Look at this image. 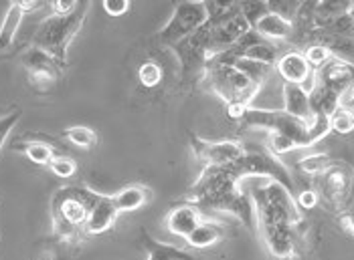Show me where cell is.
Instances as JSON below:
<instances>
[{
	"label": "cell",
	"instance_id": "23",
	"mask_svg": "<svg viewBox=\"0 0 354 260\" xmlns=\"http://www.w3.org/2000/svg\"><path fill=\"white\" fill-rule=\"evenodd\" d=\"M27 12L23 10L21 2H12L2 19V25H0V51H6L12 43H15V37L19 32V26L23 23V17Z\"/></svg>",
	"mask_w": 354,
	"mask_h": 260
},
{
	"label": "cell",
	"instance_id": "18",
	"mask_svg": "<svg viewBox=\"0 0 354 260\" xmlns=\"http://www.w3.org/2000/svg\"><path fill=\"white\" fill-rule=\"evenodd\" d=\"M111 198H113L118 212L126 214V212H136L142 206H146L152 198V192H150V188H146L142 183H132V186H126L124 190H120L118 194H113Z\"/></svg>",
	"mask_w": 354,
	"mask_h": 260
},
{
	"label": "cell",
	"instance_id": "21",
	"mask_svg": "<svg viewBox=\"0 0 354 260\" xmlns=\"http://www.w3.org/2000/svg\"><path fill=\"white\" fill-rule=\"evenodd\" d=\"M223 238H225V226L217 220H205L203 218V222L185 240L191 248H211L217 242H221Z\"/></svg>",
	"mask_w": 354,
	"mask_h": 260
},
{
	"label": "cell",
	"instance_id": "13",
	"mask_svg": "<svg viewBox=\"0 0 354 260\" xmlns=\"http://www.w3.org/2000/svg\"><path fill=\"white\" fill-rule=\"evenodd\" d=\"M296 230L294 226H273L259 230L270 254L279 260H292L296 257Z\"/></svg>",
	"mask_w": 354,
	"mask_h": 260
},
{
	"label": "cell",
	"instance_id": "41",
	"mask_svg": "<svg viewBox=\"0 0 354 260\" xmlns=\"http://www.w3.org/2000/svg\"><path fill=\"white\" fill-rule=\"evenodd\" d=\"M351 19H353V23H354V4H353V8H351Z\"/></svg>",
	"mask_w": 354,
	"mask_h": 260
},
{
	"label": "cell",
	"instance_id": "22",
	"mask_svg": "<svg viewBox=\"0 0 354 260\" xmlns=\"http://www.w3.org/2000/svg\"><path fill=\"white\" fill-rule=\"evenodd\" d=\"M308 97H310V109H312V115H324V117H330L338 107H340V101L342 97L336 95L334 91H330L326 87L314 83L312 89L308 91Z\"/></svg>",
	"mask_w": 354,
	"mask_h": 260
},
{
	"label": "cell",
	"instance_id": "34",
	"mask_svg": "<svg viewBox=\"0 0 354 260\" xmlns=\"http://www.w3.org/2000/svg\"><path fill=\"white\" fill-rule=\"evenodd\" d=\"M239 10H241L243 19L249 23V26L253 28L263 14L270 12V6H268V2H241Z\"/></svg>",
	"mask_w": 354,
	"mask_h": 260
},
{
	"label": "cell",
	"instance_id": "2",
	"mask_svg": "<svg viewBox=\"0 0 354 260\" xmlns=\"http://www.w3.org/2000/svg\"><path fill=\"white\" fill-rule=\"evenodd\" d=\"M251 186L243 188L251 198L255 212V228L266 230L273 226H294L300 228L304 218L296 204V198L281 183L268 178H249Z\"/></svg>",
	"mask_w": 354,
	"mask_h": 260
},
{
	"label": "cell",
	"instance_id": "14",
	"mask_svg": "<svg viewBox=\"0 0 354 260\" xmlns=\"http://www.w3.org/2000/svg\"><path fill=\"white\" fill-rule=\"evenodd\" d=\"M203 212L196 208L191 202H183L174 208H170V212L166 214V228L168 232H172L174 236H180V238H187L191 234L192 230L203 222Z\"/></svg>",
	"mask_w": 354,
	"mask_h": 260
},
{
	"label": "cell",
	"instance_id": "12",
	"mask_svg": "<svg viewBox=\"0 0 354 260\" xmlns=\"http://www.w3.org/2000/svg\"><path fill=\"white\" fill-rule=\"evenodd\" d=\"M314 83L344 97V93L354 87V63L342 57H332L326 65L314 71Z\"/></svg>",
	"mask_w": 354,
	"mask_h": 260
},
{
	"label": "cell",
	"instance_id": "28",
	"mask_svg": "<svg viewBox=\"0 0 354 260\" xmlns=\"http://www.w3.org/2000/svg\"><path fill=\"white\" fill-rule=\"evenodd\" d=\"M67 139L75 146V148H82V150H93L97 146V135L91 128H85V126H73V128H67L65 131Z\"/></svg>",
	"mask_w": 354,
	"mask_h": 260
},
{
	"label": "cell",
	"instance_id": "15",
	"mask_svg": "<svg viewBox=\"0 0 354 260\" xmlns=\"http://www.w3.org/2000/svg\"><path fill=\"white\" fill-rule=\"evenodd\" d=\"M118 216H120V212L113 204V198L106 196V194H100L97 202L91 206L89 214H87V222H85L83 230L87 234H102L115 224Z\"/></svg>",
	"mask_w": 354,
	"mask_h": 260
},
{
	"label": "cell",
	"instance_id": "19",
	"mask_svg": "<svg viewBox=\"0 0 354 260\" xmlns=\"http://www.w3.org/2000/svg\"><path fill=\"white\" fill-rule=\"evenodd\" d=\"M140 242L148 252V260H198L189 250H183L178 246L160 242V240L152 238L148 232L140 234Z\"/></svg>",
	"mask_w": 354,
	"mask_h": 260
},
{
	"label": "cell",
	"instance_id": "24",
	"mask_svg": "<svg viewBox=\"0 0 354 260\" xmlns=\"http://www.w3.org/2000/svg\"><path fill=\"white\" fill-rule=\"evenodd\" d=\"M239 73H243L251 83H255L257 87H263V83L270 79L272 75V67L270 65H263V63H257V61H251L245 57H239L231 63Z\"/></svg>",
	"mask_w": 354,
	"mask_h": 260
},
{
	"label": "cell",
	"instance_id": "32",
	"mask_svg": "<svg viewBox=\"0 0 354 260\" xmlns=\"http://www.w3.org/2000/svg\"><path fill=\"white\" fill-rule=\"evenodd\" d=\"M294 150H298V146L290 137H286L281 133H275V131H270V137H268V152L270 154L277 157L288 154V152H294Z\"/></svg>",
	"mask_w": 354,
	"mask_h": 260
},
{
	"label": "cell",
	"instance_id": "36",
	"mask_svg": "<svg viewBox=\"0 0 354 260\" xmlns=\"http://www.w3.org/2000/svg\"><path fill=\"white\" fill-rule=\"evenodd\" d=\"M19 119H21V111H12V113L0 117V150L6 141V137L10 135V131L15 130V126L19 123Z\"/></svg>",
	"mask_w": 354,
	"mask_h": 260
},
{
	"label": "cell",
	"instance_id": "5",
	"mask_svg": "<svg viewBox=\"0 0 354 260\" xmlns=\"http://www.w3.org/2000/svg\"><path fill=\"white\" fill-rule=\"evenodd\" d=\"M203 81L207 83V87L217 95L218 99L225 101V107L227 105L251 107V101L255 99V95L261 89L255 83H251L243 73H239L233 65L211 63L205 69Z\"/></svg>",
	"mask_w": 354,
	"mask_h": 260
},
{
	"label": "cell",
	"instance_id": "27",
	"mask_svg": "<svg viewBox=\"0 0 354 260\" xmlns=\"http://www.w3.org/2000/svg\"><path fill=\"white\" fill-rule=\"evenodd\" d=\"M330 131L338 135H348L354 131V111L340 105L332 115H330Z\"/></svg>",
	"mask_w": 354,
	"mask_h": 260
},
{
	"label": "cell",
	"instance_id": "35",
	"mask_svg": "<svg viewBox=\"0 0 354 260\" xmlns=\"http://www.w3.org/2000/svg\"><path fill=\"white\" fill-rule=\"evenodd\" d=\"M270 10L275 12L277 17L286 19L288 23H294L296 14H298V8H300V2H288V0H270L268 2Z\"/></svg>",
	"mask_w": 354,
	"mask_h": 260
},
{
	"label": "cell",
	"instance_id": "20",
	"mask_svg": "<svg viewBox=\"0 0 354 260\" xmlns=\"http://www.w3.org/2000/svg\"><path fill=\"white\" fill-rule=\"evenodd\" d=\"M253 30L259 34V37H263L266 41H288V39H292V32H294V26L292 23H288L286 19H281V17H277L275 12H268V14H263L255 26H253Z\"/></svg>",
	"mask_w": 354,
	"mask_h": 260
},
{
	"label": "cell",
	"instance_id": "30",
	"mask_svg": "<svg viewBox=\"0 0 354 260\" xmlns=\"http://www.w3.org/2000/svg\"><path fill=\"white\" fill-rule=\"evenodd\" d=\"M138 79H140V83L144 85V87H156V85H160V81H162V69H160V65L158 63H154V61H146L144 65H140V69H138Z\"/></svg>",
	"mask_w": 354,
	"mask_h": 260
},
{
	"label": "cell",
	"instance_id": "7",
	"mask_svg": "<svg viewBox=\"0 0 354 260\" xmlns=\"http://www.w3.org/2000/svg\"><path fill=\"white\" fill-rule=\"evenodd\" d=\"M229 168L233 170V174L241 182L249 180V178H268V180L281 183L286 190H290L294 194V182H292V176H290L288 168L263 148L245 146L243 157L237 159L235 163H231Z\"/></svg>",
	"mask_w": 354,
	"mask_h": 260
},
{
	"label": "cell",
	"instance_id": "26",
	"mask_svg": "<svg viewBox=\"0 0 354 260\" xmlns=\"http://www.w3.org/2000/svg\"><path fill=\"white\" fill-rule=\"evenodd\" d=\"M241 57L273 67L277 63V59H279V49L273 43H270V41H263V43H257L253 47H249Z\"/></svg>",
	"mask_w": 354,
	"mask_h": 260
},
{
	"label": "cell",
	"instance_id": "3",
	"mask_svg": "<svg viewBox=\"0 0 354 260\" xmlns=\"http://www.w3.org/2000/svg\"><path fill=\"white\" fill-rule=\"evenodd\" d=\"M97 198L100 192L82 183H69L59 188L51 202L55 236L65 244H82L87 214L97 202Z\"/></svg>",
	"mask_w": 354,
	"mask_h": 260
},
{
	"label": "cell",
	"instance_id": "38",
	"mask_svg": "<svg viewBox=\"0 0 354 260\" xmlns=\"http://www.w3.org/2000/svg\"><path fill=\"white\" fill-rule=\"evenodd\" d=\"M318 200H320V196H318V192H314V190H304V192H300V194L296 196V204H298V208L300 210L316 208Z\"/></svg>",
	"mask_w": 354,
	"mask_h": 260
},
{
	"label": "cell",
	"instance_id": "29",
	"mask_svg": "<svg viewBox=\"0 0 354 260\" xmlns=\"http://www.w3.org/2000/svg\"><path fill=\"white\" fill-rule=\"evenodd\" d=\"M332 163L334 159L328 154H310L300 159V170L308 176H322Z\"/></svg>",
	"mask_w": 354,
	"mask_h": 260
},
{
	"label": "cell",
	"instance_id": "17",
	"mask_svg": "<svg viewBox=\"0 0 354 260\" xmlns=\"http://www.w3.org/2000/svg\"><path fill=\"white\" fill-rule=\"evenodd\" d=\"M283 111L290 113L292 117H298L301 121L312 119L310 97H308V91L301 85L283 83Z\"/></svg>",
	"mask_w": 354,
	"mask_h": 260
},
{
	"label": "cell",
	"instance_id": "16",
	"mask_svg": "<svg viewBox=\"0 0 354 260\" xmlns=\"http://www.w3.org/2000/svg\"><path fill=\"white\" fill-rule=\"evenodd\" d=\"M275 69H277L279 77L283 79L286 83H292V85H304V83H308L310 79L314 77L312 67L308 65V61L304 59V54L300 51H290L279 54V59L275 63Z\"/></svg>",
	"mask_w": 354,
	"mask_h": 260
},
{
	"label": "cell",
	"instance_id": "1",
	"mask_svg": "<svg viewBox=\"0 0 354 260\" xmlns=\"http://www.w3.org/2000/svg\"><path fill=\"white\" fill-rule=\"evenodd\" d=\"M187 202L205 212H227L233 214L243 226L255 228V212L251 198L243 190V182L233 174L229 166L223 168H203L201 176L192 183Z\"/></svg>",
	"mask_w": 354,
	"mask_h": 260
},
{
	"label": "cell",
	"instance_id": "33",
	"mask_svg": "<svg viewBox=\"0 0 354 260\" xmlns=\"http://www.w3.org/2000/svg\"><path fill=\"white\" fill-rule=\"evenodd\" d=\"M49 168H51V172H53L57 178H63V180L73 178L75 172H77L75 159H71V157L67 156H55L53 161L49 163Z\"/></svg>",
	"mask_w": 354,
	"mask_h": 260
},
{
	"label": "cell",
	"instance_id": "25",
	"mask_svg": "<svg viewBox=\"0 0 354 260\" xmlns=\"http://www.w3.org/2000/svg\"><path fill=\"white\" fill-rule=\"evenodd\" d=\"M17 150H23V154L37 166H49L55 157L53 146H49L45 141H28L23 148H17Z\"/></svg>",
	"mask_w": 354,
	"mask_h": 260
},
{
	"label": "cell",
	"instance_id": "42",
	"mask_svg": "<svg viewBox=\"0 0 354 260\" xmlns=\"http://www.w3.org/2000/svg\"><path fill=\"white\" fill-rule=\"evenodd\" d=\"M353 101H354V95H353Z\"/></svg>",
	"mask_w": 354,
	"mask_h": 260
},
{
	"label": "cell",
	"instance_id": "31",
	"mask_svg": "<svg viewBox=\"0 0 354 260\" xmlns=\"http://www.w3.org/2000/svg\"><path fill=\"white\" fill-rule=\"evenodd\" d=\"M301 54H304V59L308 61V65L312 67V71L320 69L322 65H326L328 61L334 57V54L328 51L326 47H322V45H308Z\"/></svg>",
	"mask_w": 354,
	"mask_h": 260
},
{
	"label": "cell",
	"instance_id": "10",
	"mask_svg": "<svg viewBox=\"0 0 354 260\" xmlns=\"http://www.w3.org/2000/svg\"><path fill=\"white\" fill-rule=\"evenodd\" d=\"M21 61H23V67L27 71L28 85L39 93L51 91L61 77V73H63V69L59 67L57 61H53L47 52L39 51L35 47L27 49Z\"/></svg>",
	"mask_w": 354,
	"mask_h": 260
},
{
	"label": "cell",
	"instance_id": "8",
	"mask_svg": "<svg viewBox=\"0 0 354 260\" xmlns=\"http://www.w3.org/2000/svg\"><path fill=\"white\" fill-rule=\"evenodd\" d=\"M207 21H209V14H207L205 2H180L176 4L170 21L160 28L158 39L164 45L174 47L183 39L196 32Z\"/></svg>",
	"mask_w": 354,
	"mask_h": 260
},
{
	"label": "cell",
	"instance_id": "9",
	"mask_svg": "<svg viewBox=\"0 0 354 260\" xmlns=\"http://www.w3.org/2000/svg\"><path fill=\"white\" fill-rule=\"evenodd\" d=\"M191 150L194 157L203 163V168H223L231 166L245 154V143L235 139H223V141H209L201 139L198 135L191 133Z\"/></svg>",
	"mask_w": 354,
	"mask_h": 260
},
{
	"label": "cell",
	"instance_id": "11",
	"mask_svg": "<svg viewBox=\"0 0 354 260\" xmlns=\"http://www.w3.org/2000/svg\"><path fill=\"white\" fill-rule=\"evenodd\" d=\"M353 182L351 168L342 161H334L320 176V194L334 208H344L353 196Z\"/></svg>",
	"mask_w": 354,
	"mask_h": 260
},
{
	"label": "cell",
	"instance_id": "4",
	"mask_svg": "<svg viewBox=\"0 0 354 260\" xmlns=\"http://www.w3.org/2000/svg\"><path fill=\"white\" fill-rule=\"evenodd\" d=\"M89 10H91V2H80L77 8L67 17L51 14L37 28V32L32 37V47L39 49V51L47 52L53 61L59 63L61 69H65L67 67L69 45L80 34Z\"/></svg>",
	"mask_w": 354,
	"mask_h": 260
},
{
	"label": "cell",
	"instance_id": "40",
	"mask_svg": "<svg viewBox=\"0 0 354 260\" xmlns=\"http://www.w3.org/2000/svg\"><path fill=\"white\" fill-rule=\"evenodd\" d=\"M338 222H340L342 230L354 238V212H342L340 218H338Z\"/></svg>",
	"mask_w": 354,
	"mask_h": 260
},
{
	"label": "cell",
	"instance_id": "39",
	"mask_svg": "<svg viewBox=\"0 0 354 260\" xmlns=\"http://www.w3.org/2000/svg\"><path fill=\"white\" fill-rule=\"evenodd\" d=\"M77 4L80 2H73V0H55L51 2V12L57 17H67L77 8Z\"/></svg>",
	"mask_w": 354,
	"mask_h": 260
},
{
	"label": "cell",
	"instance_id": "6",
	"mask_svg": "<svg viewBox=\"0 0 354 260\" xmlns=\"http://www.w3.org/2000/svg\"><path fill=\"white\" fill-rule=\"evenodd\" d=\"M245 128H259V130L275 131L290 137L298 148H312V137L308 130V121L292 117L283 109H257L249 107L241 119Z\"/></svg>",
	"mask_w": 354,
	"mask_h": 260
},
{
	"label": "cell",
	"instance_id": "37",
	"mask_svg": "<svg viewBox=\"0 0 354 260\" xmlns=\"http://www.w3.org/2000/svg\"><path fill=\"white\" fill-rule=\"evenodd\" d=\"M104 10L108 12L109 17L118 19V17H124L130 10V2L128 0H106Z\"/></svg>",
	"mask_w": 354,
	"mask_h": 260
}]
</instances>
